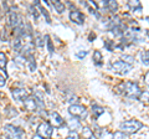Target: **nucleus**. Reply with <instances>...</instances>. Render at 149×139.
Listing matches in <instances>:
<instances>
[{
  "instance_id": "1",
  "label": "nucleus",
  "mask_w": 149,
  "mask_h": 139,
  "mask_svg": "<svg viewBox=\"0 0 149 139\" xmlns=\"http://www.w3.org/2000/svg\"><path fill=\"white\" fill-rule=\"evenodd\" d=\"M120 87H122V91H123L124 96L129 97V98L137 99V98H139V97H141V95H142V91H141V88H139V86L137 85V83H134V82L127 81V82L122 83V85H120Z\"/></svg>"
},
{
  "instance_id": "2",
  "label": "nucleus",
  "mask_w": 149,
  "mask_h": 139,
  "mask_svg": "<svg viewBox=\"0 0 149 139\" xmlns=\"http://www.w3.org/2000/svg\"><path fill=\"white\" fill-rule=\"evenodd\" d=\"M143 127V123L139 122L137 119H130V120H124L119 124V128L124 134H133L137 133L139 129Z\"/></svg>"
},
{
  "instance_id": "3",
  "label": "nucleus",
  "mask_w": 149,
  "mask_h": 139,
  "mask_svg": "<svg viewBox=\"0 0 149 139\" xmlns=\"http://www.w3.org/2000/svg\"><path fill=\"white\" fill-rule=\"evenodd\" d=\"M4 132H5L8 138H10V139H22L25 136V133L21 128L15 127L13 124H5L4 126Z\"/></svg>"
},
{
  "instance_id": "4",
  "label": "nucleus",
  "mask_w": 149,
  "mask_h": 139,
  "mask_svg": "<svg viewBox=\"0 0 149 139\" xmlns=\"http://www.w3.org/2000/svg\"><path fill=\"white\" fill-rule=\"evenodd\" d=\"M68 113L73 115L74 118H78V119H85L87 117V109L83 107L81 104H71L68 107Z\"/></svg>"
},
{
  "instance_id": "5",
  "label": "nucleus",
  "mask_w": 149,
  "mask_h": 139,
  "mask_svg": "<svg viewBox=\"0 0 149 139\" xmlns=\"http://www.w3.org/2000/svg\"><path fill=\"white\" fill-rule=\"evenodd\" d=\"M52 132H54L52 126H51L49 122H42V123L39 124V127H37L36 136H39L44 139H49L51 136H52Z\"/></svg>"
},
{
  "instance_id": "6",
  "label": "nucleus",
  "mask_w": 149,
  "mask_h": 139,
  "mask_svg": "<svg viewBox=\"0 0 149 139\" xmlns=\"http://www.w3.org/2000/svg\"><path fill=\"white\" fill-rule=\"evenodd\" d=\"M111 70L118 75H127L130 70V66L125 65L122 61H116V62H112L111 63Z\"/></svg>"
},
{
  "instance_id": "7",
  "label": "nucleus",
  "mask_w": 149,
  "mask_h": 139,
  "mask_svg": "<svg viewBox=\"0 0 149 139\" xmlns=\"http://www.w3.org/2000/svg\"><path fill=\"white\" fill-rule=\"evenodd\" d=\"M22 103H24L25 109L29 111V112H35V111L39 109V106H37V99L35 98L34 96L26 97V98L22 101Z\"/></svg>"
},
{
  "instance_id": "8",
  "label": "nucleus",
  "mask_w": 149,
  "mask_h": 139,
  "mask_svg": "<svg viewBox=\"0 0 149 139\" xmlns=\"http://www.w3.org/2000/svg\"><path fill=\"white\" fill-rule=\"evenodd\" d=\"M11 95L16 101H24L26 97H29L27 91H26V88H24V87H15V88H13Z\"/></svg>"
},
{
  "instance_id": "9",
  "label": "nucleus",
  "mask_w": 149,
  "mask_h": 139,
  "mask_svg": "<svg viewBox=\"0 0 149 139\" xmlns=\"http://www.w3.org/2000/svg\"><path fill=\"white\" fill-rule=\"evenodd\" d=\"M70 19H71V21L76 22V24L78 25H82L83 22H85V15L80 11V10H72L71 13H70Z\"/></svg>"
},
{
  "instance_id": "10",
  "label": "nucleus",
  "mask_w": 149,
  "mask_h": 139,
  "mask_svg": "<svg viewBox=\"0 0 149 139\" xmlns=\"http://www.w3.org/2000/svg\"><path fill=\"white\" fill-rule=\"evenodd\" d=\"M50 120H51V126L52 127H61L63 124V118L57 112H51L50 113Z\"/></svg>"
},
{
  "instance_id": "11",
  "label": "nucleus",
  "mask_w": 149,
  "mask_h": 139,
  "mask_svg": "<svg viewBox=\"0 0 149 139\" xmlns=\"http://www.w3.org/2000/svg\"><path fill=\"white\" fill-rule=\"evenodd\" d=\"M8 14H9V24H10L13 27H17L19 25H21L20 17H19V15H17V13H16V11L9 10Z\"/></svg>"
},
{
  "instance_id": "12",
  "label": "nucleus",
  "mask_w": 149,
  "mask_h": 139,
  "mask_svg": "<svg viewBox=\"0 0 149 139\" xmlns=\"http://www.w3.org/2000/svg\"><path fill=\"white\" fill-rule=\"evenodd\" d=\"M127 5L132 11H137V10L141 11L142 10V3L139 1V0H129L127 3Z\"/></svg>"
},
{
  "instance_id": "13",
  "label": "nucleus",
  "mask_w": 149,
  "mask_h": 139,
  "mask_svg": "<svg viewBox=\"0 0 149 139\" xmlns=\"http://www.w3.org/2000/svg\"><path fill=\"white\" fill-rule=\"evenodd\" d=\"M34 5H36L37 8H39V10L41 11V14H42V15L46 17V22H47V24H51V19H50L49 13H47V10H46L42 5H41V3L40 1H34Z\"/></svg>"
},
{
  "instance_id": "14",
  "label": "nucleus",
  "mask_w": 149,
  "mask_h": 139,
  "mask_svg": "<svg viewBox=\"0 0 149 139\" xmlns=\"http://www.w3.org/2000/svg\"><path fill=\"white\" fill-rule=\"evenodd\" d=\"M51 5L54 6V9L56 11H57L58 14H61L65 11V9H66V6H65V4L61 3V1H58V0H52L51 1Z\"/></svg>"
},
{
  "instance_id": "15",
  "label": "nucleus",
  "mask_w": 149,
  "mask_h": 139,
  "mask_svg": "<svg viewBox=\"0 0 149 139\" xmlns=\"http://www.w3.org/2000/svg\"><path fill=\"white\" fill-rule=\"evenodd\" d=\"M13 46H14V50H15V51H17V52H21V50L24 49V46H25L24 41H22V38H20V39H15V40H14Z\"/></svg>"
},
{
  "instance_id": "16",
  "label": "nucleus",
  "mask_w": 149,
  "mask_h": 139,
  "mask_svg": "<svg viewBox=\"0 0 149 139\" xmlns=\"http://www.w3.org/2000/svg\"><path fill=\"white\" fill-rule=\"evenodd\" d=\"M92 113L96 118H98L100 115H102L104 113V108H102L101 106H97V104H93L92 106Z\"/></svg>"
},
{
  "instance_id": "17",
  "label": "nucleus",
  "mask_w": 149,
  "mask_h": 139,
  "mask_svg": "<svg viewBox=\"0 0 149 139\" xmlns=\"http://www.w3.org/2000/svg\"><path fill=\"white\" fill-rule=\"evenodd\" d=\"M67 126H68V128L71 129V131L76 132V129H78V128H80V127H81V124H80V120H77L76 118H74V119H71V120H68Z\"/></svg>"
},
{
  "instance_id": "18",
  "label": "nucleus",
  "mask_w": 149,
  "mask_h": 139,
  "mask_svg": "<svg viewBox=\"0 0 149 139\" xmlns=\"http://www.w3.org/2000/svg\"><path fill=\"white\" fill-rule=\"evenodd\" d=\"M6 63H8V58L5 56V54L0 52V68H1L4 72L6 71ZM5 77H6V72H5Z\"/></svg>"
},
{
  "instance_id": "19",
  "label": "nucleus",
  "mask_w": 149,
  "mask_h": 139,
  "mask_svg": "<svg viewBox=\"0 0 149 139\" xmlns=\"http://www.w3.org/2000/svg\"><path fill=\"white\" fill-rule=\"evenodd\" d=\"M93 62L96 66H101L102 65V54L100 51H95L93 52Z\"/></svg>"
},
{
  "instance_id": "20",
  "label": "nucleus",
  "mask_w": 149,
  "mask_h": 139,
  "mask_svg": "<svg viewBox=\"0 0 149 139\" xmlns=\"http://www.w3.org/2000/svg\"><path fill=\"white\" fill-rule=\"evenodd\" d=\"M107 9L111 10L112 13H116L118 10V3L114 1V0H108V4H107Z\"/></svg>"
},
{
  "instance_id": "21",
  "label": "nucleus",
  "mask_w": 149,
  "mask_h": 139,
  "mask_svg": "<svg viewBox=\"0 0 149 139\" xmlns=\"http://www.w3.org/2000/svg\"><path fill=\"white\" fill-rule=\"evenodd\" d=\"M122 62H124L125 65H128V66H132L134 63V57L133 56H129V55H122Z\"/></svg>"
},
{
  "instance_id": "22",
  "label": "nucleus",
  "mask_w": 149,
  "mask_h": 139,
  "mask_svg": "<svg viewBox=\"0 0 149 139\" xmlns=\"http://www.w3.org/2000/svg\"><path fill=\"white\" fill-rule=\"evenodd\" d=\"M5 114L8 115L9 118L15 117V115H17V111L14 108V107H11V106H9V107L6 108V111H5Z\"/></svg>"
},
{
  "instance_id": "23",
  "label": "nucleus",
  "mask_w": 149,
  "mask_h": 139,
  "mask_svg": "<svg viewBox=\"0 0 149 139\" xmlns=\"http://www.w3.org/2000/svg\"><path fill=\"white\" fill-rule=\"evenodd\" d=\"M141 58H142L143 65L148 66V65H149V52H148V51H142V52H141Z\"/></svg>"
},
{
  "instance_id": "24",
  "label": "nucleus",
  "mask_w": 149,
  "mask_h": 139,
  "mask_svg": "<svg viewBox=\"0 0 149 139\" xmlns=\"http://www.w3.org/2000/svg\"><path fill=\"white\" fill-rule=\"evenodd\" d=\"M92 4L95 5L96 8H98V9H107V4H108V0H100V1H92Z\"/></svg>"
},
{
  "instance_id": "25",
  "label": "nucleus",
  "mask_w": 149,
  "mask_h": 139,
  "mask_svg": "<svg viewBox=\"0 0 149 139\" xmlns=\"http://www.w3.org/2000/svg\"><path fill=\"white\" fill-rule=\"evenodd\" d=\"M45 39H46V45H47L49 52H50V54H54V45H52V41H51L50 36H49V35H46V36H45Z\"/></svg>"
},
{
  "instance_id": "26",
  "label": "nucleus",
  "mask_w": 149,
  "mask_h": 139,
  "mask_svg": "<svg viewBox=\"0 0 149 139\" xmlns=\"http://www.w3.org/2000/svg\"><path fill=\"white\" fill-rule=\"evenodd\" d=\"M35 45L37 47H42L44 46V41H42V38H41V35L36 34V38H35Z\"/></svg>"
},
{
  "instance_id": "27",
  "label": "nucleus",
  "mask_w": 149,
  "mask_h": 139,
  "mask_svg": "<svg viewBox=\"0 0 149 139\" xmlns=\"http://www.w3.org/2000/svg\"><path fill=\"white\" fill-rule=\"evenodd\" d=\"M29 68L31 72H34L36 70V63H35V60H34V56L29 57Z\"/></svg>"
},
{
  "instance_id": "28",
  "label": "nucleus",
  "mask_w": 149,
  "mask_h": 139,
  "mask_svg": "<svg viewBox=\"0 0 149 139\" xmlns=\"http://www.w3.org/2000/svg\"><path fill=\"white\" fill-rule=\"evenodd\" d=\"M83 137H85V139H87V138H90L91 136H92V134H93V132L91 131V129L90 128H88V127H86V128H83Z\"/></svg>"
},
{
  "instance_id": "29",
  "label": "nucleus",
  "mask_w": 149,
  "mask_h": 139,
  "mask_svg": "<svg viewBox=\"0 0 149 139\" xmlns=\"http://www.w3.org/2000/svg\"><path fill=\"white\" fill-rule=\"evenodd\" d=\"M66 139H80V136H78L77 132L70 131V133H68V136L66 137Z\"/></svg>"
},
{
  "instance_id": "30",
  "label": "nucleus",
  "mask_w": 149,
  "mask_h": 139,
  "mask_svg": "<svg viewBox=\"0 0 149 139\" xmlns=\"http://www.w3.org/2000/svg\"><path fill=\"white\" fill-rule=\"evenodd\" d=\"M125 138V134L122 131H117L113 134V139H124Z\"/></svg>"
},
{
  "instance_id": "31",
  "label": "nucleus",
  "mask_w": 149,
  "mask_h": 139,
  "mask_svg": "<svg viewBox=\"0 0 149 139\" xmlns=\"http://www.w3.org/2000/svg\"><path fill=\"white\" fill-rule=\"evenodd\" d=\"M76 56L78 58H83L87 56V51H78V52H76Z\"/></svg>"
},
{
  "instance_id": "32",
  "label": "nucleus",
  "mask_w": 149,
  "mask_h": 139,
  "mask_svg": "<svg viewBox=\"0 0 149 139\" xmlns=\"http://www.w3.org/2000/svg\"><path fill=\"white\" fill-rule=\"evenodd\" d=\"M30 10H31V14L34 15L35 19H37V17H39V11H37L34 6H30Z\"/></svg>"
},
{
  "instance_id": "33",
  "label": "nucleus",
  "mask_w": 149,
  "mask_h": 139,
  "mask_svg": "<svg viewBox=\"0 0 149 139\" xmlns=\"http://www.w3.org/2000/svg\"><path fill=\"white\" fill-rule=\"evenodd\" d=\"M5 77H3L1 75H0V87H3V86H5Z\"/></svg>"
},
{
  "instance_id": "34",
  "label": "nucleus",
  "mask_w": 149,
  "mask_h": 139,
  "mask_svg": "<svg viewBox=\"0 0 149 139\" xmlns=\"http://www.w3.org/2000/svg\"><path fill=\"white\" fill-rule=\"evenodd\" d=\"M144 81H146V83L149 86V71L146 73V75H144Z\"/></svg>"
},
{
  "instance_id": "35",
  "label": "nucleus",
  "mask_w": 149,
  "mask_h": 139,
  "mask_svg": "<svg viewBox=\"0 0 149 139\" xmlns=\"http://www.w3.org/2000/svg\"><path fill=\"white\" fill-rule=\"evenodd\" d=\"M87 139H97V137L95 136V134H92V136H91L90 138H87Z\"/></svg>"
},
{
  "instance_id": "36",
  "label": "nucleus",
  "mask_w": 149,
  "mask_h": 139,
  "mask_svg": "<svg viewBox=\"0 0 149 139\" xmlns=\"http://www.w3.org/2000/svg\"><path fill=\"white\" fill-rule=\"evenodd\" d=\"M34 139H44V138H41V137H39V136H36V137H34Z\"/></svg>"
},
{
  "instance_id": "37",
  "label": "nucleus",
  "mask_w": 149,
  "mask_h": 139,
  "mask_svg": "<svg viewBox=\"0 0 149 139\" xmlns=\"http://www.w3.org/2000/svg\"><path fill=\"white\" fill-rule=\"evenodd\" d=\"M147 35H148V36H149V30H147Z\"/></svg>"
},
{
  "instance_id": "38",
  "label": "nucleus",
  "mask_w": 149,
  "mask_h": 139,
  "mask_svg": "<svg viewBox=\"0 0 149 139\" xmlns=\"http://www.w3.org/2000/svg\"><path fill=\"white\" fill-rule=\"evenodd\" d=\"M147 21H148V22H149V16H147Z\"/></svg>"
},
{
  "instance_id": "39",
  "label": "nucleus",
  "mask_w": 149,
  "mask_h": 139,
  "mask_svg": "<svg viewBox=\"0 0 149 139\" xmlns=\"http://www.w3.org/2000/svg\"><path fill=\"white\" fill-rule=\"evenodd\" d=\"M148 52H149V51H148Z\"/></svg>"
}]
</instances>
